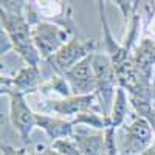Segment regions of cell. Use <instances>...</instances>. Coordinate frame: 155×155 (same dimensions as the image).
<instances>
[{"label": "cell", "instance_id": "1", "mask_svg": "<svg viewBox=\"0 0 155 155\" xmlns=\"http://www.w3.org/2000/svg\"><path fill=\"white\" fill-rule=\"evenodd\" d=\"M0 22H2V31L6 34L12 45V51L25 62V65L41 67L42 58L34 45L31 27L27 22L23 14H11L0 9Z\"/></svg>", "mask_w": 155, "mask_h": 155}, {"label": "cell", "instance_id": "2", "mask_svg": "<svg viewBox=\"0 0 155 155\" xmlns=\"http://www.w3.org/2000/svg\"><path fill=\"white\" fill-rule=\"evenodd\" d=\"M98 48V41L96 39H88V41H81L76 36L71 37L70 41L64 45L58 53L48 59L42 61L41 64V73L44 78V82L51 79L53 76L64 74L70 68L78 65L79 62L92 56Z\"/></svg>", "mask_w": 155, "mask_h": 155}, {"label": "cell", "instance_id": "3", "mask_svg": "<svg viewBox=\"0 0 155 155\" xmlns=\"http://www.w3.org/2000/svg\"><path fill=\"white\" fill-rule=\"evenodd\" d=\"M92 67L96 78V98L98 104L101 107L102 115L109 118L112 104L115 99V93L118 88V81H116V73L113 68V64L106 51H95L92 54Z\"/></svg>", "mask_w": 155, "mask_h": 155}, {"label": "cell", "instance_id": "4", "mask_svg": "<svg viewBox=\"0 0 155 155\" xmlns=\"http://www.w3.org/2000/svg\"><path fill=\"white\" fill-rule=\"evenodd\" d=\"M31 34L42 61L51 59L71 37H74L62 27L50 22H39L31 28Z\"/></svg>", "mask_w": 155, "mask_h": 155}, {"label": "cell", "instance_id": "5", "mask_svg": "<svg viewBox=\"0 0 155 155\" xmlns=\"http://www.w3.org/2000/svg\"><path fill=\"white\" fill-rule=\"evenodd\" d=\"M39 113H47L53 112L59 115V118L73 120L79 113H84L87 110H101L98 104L96 95H85V96H68V98H61V99H51L44 98V101L39 104Z\"/></svg>", "mask_w": 155, "mask_h": 155}, {"label": "cell", "instance_id": "6", "mask_svg": "<svg viewBox=\"0 0 155 155\" xmlns=\"http://www.w3.org/2000/svg\"><path fill=\"white\" fill-rule=\"evenodd\" d=\"M44 84V78L41 73V67H31L25 65L17 70L16 74L8 76L2 73L0 78V93L2 96H8L9 93H17L22 96L37 93Z\"/></svg>", "mask_w": 155, "mask_h": 155}, {"label": "cell", "instance_id": "7", "mask_svg": "<svg viewBox=\"0 0 155 155\" xmlns=\"http://www.w3.org/2000/svg\"><path fill=\"white\" fill-rule=\"evenodd\" d=\"M124 141L120 150V155H141L146 152L155 141V134L150 124L141 118V116L132 115L130 124L124 126Z\"/></svg>", "mask_w": 155, "mask_h": 155}, {"label": "cell", "instance_id": "8", "mask_svg": "<svg viewBox=\"0 0 155 155\" xmlns=\"http://www.w3.org/2000/svg\"><path fill=\"white\" fill-rule=\"evenodd\" d=\"M9 121L12 127L16 129V132L19 134L22 143L27 146L30 144V137L31 132L34 130V127H37V120L36 115L30 104L27 102L25 96L17 95V93H9Z\"/></svg>", "mask_w": 155, "mask_h": 155}, {"label": "cell", "instance_id": "9", "mask_svg": "<svg viewBox=\"0 0 155 155\" xmlns=\"http://www.w3.org/2000/svg\"><path fill=\"white\" fill-rule=\"evenodd\" d=\"M64 78L68 82L71 95L74 96L93 95L96 92V78L92 67V56L70 68L67 73H64Z\"/></svg>", "mask_w": 155, "mask_h": 155}, {"label": "cell", "instance_id": "10", "mask_svg": "<svg viewBox=\"0 0 155 155\" xmlns=\"http://www.w3.org/2000/svg\"><path fill=\"white\" fill-rule=\"evenodd\" d=\"M42 22H50L76 36V23L70 2H34Z\"/></svg>", "mask_w": 155, "mask_h": 155}, {"label": "cell", "instance_id": "11", "mask_svg": "<svg viewBox=\"0 0 155 155\" xmlns=\"http://www.w3.org/2000/svg\"><path fill=\"white\" fill-rule=\"evenodd\" d=\"M37 120V127L42 129L45 135L53 141L58 140H65V138H73L74 135V124L71 120L59 118V116H51L48 113H39L36 115Z\"/></svg>", "mask_w": 155, "mask_h": 155}, {"label": "cell", "instance_id": "12", "mask_svg": "<svg viewBox=\"0 0 155 155\" xmlns=\"http://www.w3.org/2000/svg\"><path fill=\"white\" fill-rule=\"evenodd\" d=\"M132 62L135 68L146 78L153 81L155 71V39L141 37L132 53Z\"/></svg>", "mask_w": 155, "mask_h": 155}, {"label": "cell", "instance_id": "13", "mask_svg": "<svg viewBox=\"0 0 155 155\" xmlns=\"http://www.w3.org/2000/svg\"><path fill=\"white\" fill-rule=\"evenodd\" d=\"M74 143L81 155H104L106 152V132H90L78 129L73 135Z\"/></svg>", "mask_w": 155, "mask_h": 155}, {"label": "cell", "instance_id": "14", "mask_svg": "<svg viewBox=\"0 0 155 155\" xmlns=\"http://www.w3.org/2000/svg\"><path fill=\"white\" fill-rule=\"evenodd\" d=\"M129 107H130V101H129L127 92L124 88L118 87L116 88V93H115V99H113V104H112L110 115H109L112 129L124 126V121L129 116Z\"/></svg>", "mask_w": 155, "mask_h": 155}, {"label": "cell", "instance_id": "15", "mask_svg": "<svg viewBox=\"0 0 155 155\" xmlns=\"http://www.w3.org/2000/svg\"><path fill=\"white\" fill-rule=\"evenodd\" d=\"M74 126H87L90 129H95L96 132H106L110 127V120L102 115L101 110H87L79 113L76 118L71 120Z\"/></svg>", "mask_w": 155, "mask_h": 155}, {"label": "cell", "instance_id": "16", "mask_svg": "<svg viewBox=\"0 0 155 155\" xmlns=\"http://www.w3.org/2000/svg\"><path fill=\"white\" fill-rule=\"evenodd\" d=\"M39 93L44 98H50V93H58L62 98H68L71 96V90L68 87V82L65 81V78H64V74H58V76H53L51 79L45 81L41 90H39Z\"/></svg>", "mask_w": 155, "mask_h": 155}, {"label": "cell", "instance_id": "17", "mask_svg": "<svg viewBox=\"0 0 155 155\" xmlns=\"http://www.w3.org/2000/svg\"><path fill=\"white\" fill-rule=\"evenodd\" d=\"M51 147L58 150L61 155H81V150L74 143L73 138H65V140H58L51 143Z\"/></svg>", "mask_w": 155, "mask_h": 155}, {"label": "cell", "instance_id": "18", "mask_svg": "<svg viewBox=\"0 0 155 155\" xmlns=\"http://www.w3.org/2000/svg\"><path fill=\"white\" fill-rule=\"evenodd\" d=\"M104 155H120L118 147L115 143V129H107L106 130V152Z\"/></svg>", "mask_w": 155, "mask_h": 155}, {"label": "cell", "instance_id": "19", "mask_svg": "<svg viewBox=\"0 0 155 155\" xmlns=\"http://www.w3.org/2000/svg\"><path fill=\"white\" fill-rule=\"evenodd\" d=\"M0 155H30L25 149H16L9 144H2L0 147Z\"/></svg>", "mask_w": 155, "mask_h": 155}, {"label": "cell", "instance_id": "20", "mask_svg": "<svg viewBox=\"0 0 155 155\" xmlns=\"http://www.w3.org/2000/svg\"><path fill=\"white\" fill-rule=\"evenodd\" d=\"M33 155H61L58 150H54L51 146H45V144H37L34 149Z\"/></svg>", "mask_w": 155, "mask_h": 155}, {"label": "cell", "instance_id": "21", "mask_svg": "<svg viewBox=\"0 0 155 155\" xmlns=\"http://www.w3.org/2000/svg\"><path fill=\"white\" fill-rule=\"evenodd\" d=\"M150 99H152V106L155 107V81L152 82V88H150Z\"/></svg>", "mask_w": 155, "mask_h": 155}, {"label": "cell", "instance_id": "22", "mask_svg": "<svg viewBox=\"0 0 155 155\" xmlns=\"http://www.w3.org/2000/svg\"><path fill=\"white\" fill-rule=\"evenodd\" d=\"M141 155H155V141H153V144L146 150V152H143V153H141Z\"/></svg>", "mask_w": 155, "mask_h": 155}, {"label": "cell", "instance_id": "23", "mask_svg": "<svg viewBox=\"0 0 155 155\" xmlns=\"http://www.w3.org/2000/svg\"><path fill=\"white\" fill-rule=\"evenodd\" d=\"M153 81H155V71H153Z\"/></svg>", "mask_w": 155, "mask_h": 155}]
</instances>
